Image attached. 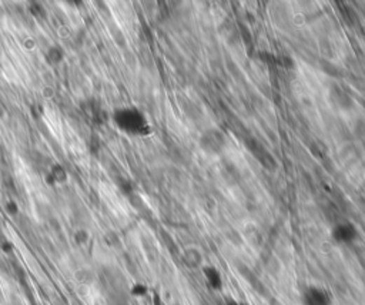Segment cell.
Masks as SVG:
<instances>
[{
	"label": "cell",
	"instance_id": "obj_1",
	"mask_svg": "<svg viewBox=\"0 0 365 305\" xmlns=\"http://www.w3.org/2000/svg\"><path fill=\"white\" fill-rule=\"evenodd\" d=\"M114 125L129 134H147L149 125L144 114L135 107L118 108L113 114Z\"/></svg>",
	"mask_w": 365,
	"mask_h": 305
},
{
	"label": "cell",
	"instance_id": "obj_2",
	"mask_svg": "<svg viewBox=\"0 0 365 305\" xmlns=\"http://www.w3.org/2000/svg\"><path fill=\"white\" fill-rule=\"evenodd\" d=\"M224 144H226V139L223 133L216 129L206 132L200 139L201 148L210 152V155H217V152H220L224 148Z\"/></svg>",
	"mask_w": 365,
	"mask_h": 305
},
{
	"label": "cell",
	"instance_id": "obj_3",
	"mask_svg": "<svg viewBox=\"0 0 365 305\" xmlns=\"http://www.w3.org/2000/svg\"><path fill=\"white\" fill-rule=\"evenodd\" d=\"M333 236L340 243H350V241H352L355 239L357 232H355V228H354L352 224L341 222V224L336 225L334 232H333Z\"/></svg>",
	"mask_w": 365,
	"mask_h": 305
},
{
	"label": "cell",
	"instance_id": "obj_4",
	"mask_svg": "<svg viewBox=\"0 0 365 305\" xmlns=\"http://www.w3.org/2000/svg\"><path fill=\"white\" fill-rule=\"evenodd\" d=\"M305 305H330V299L326 291L311 288L305 294Z\"/></svg>",
	"mask_w": 365,
	"mask_h": 305
},
{
	"label": "cell",
	"instance_id": "obj_5",
	"mask_svg": "<svg viewBox=\"0 0 365 305\" xmlns=\"http://www.w3.org/2000/svg\"><path fill=\"white\" fill-rule=\"evenodd\" d=\"M63 57H64V52H63V49L59 48V46L50 48V49L48 50V53H46V59H48V62H49L52 66L59 64V63L63 60Z\"/></svg>",
	"mask_w": 365,
	"mask_h": 305
},
{
	"label": "cell",
	"instance_id": "obj_6",
	"mask_svg": "<svg viewBox=\"0 0 365 305\" xmlns=\"http://www.w3.org/2000/svg\"><path fill=\"white\" fill-rule=\"evenodd\" d=\"M50 177L53 178L55 183L60 184V183H64L67 180V171L63 166L60 164H56L52 167V171H50Z\"/></svg>",
	"mask_w": 365,
	"mask_h": 305
},
{
	"label": "cell",
	"instance_id": "obj_7",
	"mask_svg": "<svg viewBox=\"0 0 365 305\" xmlns=\"http://www.w3.org/2000/svg\"><path fill=\"white\" fill-rule=\"evenodd\" d=\"M76 240H77V243H85V240H88V233L86 232H77Z\"/></svg>",
	"mask_w": 365,
	"mask_h": 305
},
{
	"label": "cell",
	"instance_id": "obj_8",
	"mask_svg": "<svg viewBox=\"0 0 365 305\" xmlns=\"http://www.w3.org/2000/svg\"><path fill=\"white\" fill-rule=\"evenodd\" d=\"M8 208H9L11 214H16V213H18V206H16V203H15V201H9V204H8Z\"/></svg>",
	"mask_w": 365,
	"mask_h": 305
}]
</instances>
